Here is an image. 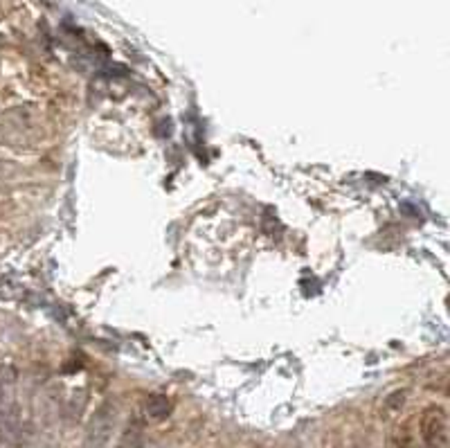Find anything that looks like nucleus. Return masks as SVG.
Returning <instances> with one entry per match:
<instances>
[{
	"instance_id": "nucleus-1",
	"label": "nucleus",
	"mask_w": 450,
	"mask_h": 448,
	"mask_svg": "<svg viewBox=\"0 0 450 448\" xmlns=\"http://www.w3.org/2000/svg\"><path fill=\"white\" fill-rule=\"evenodd\" d=\"M115 419H117V410L113 403H104L102 408H97V413L93 415L88 423L86 448H104L113 435Z\"/></svg>"
},
{
	"instance_id": "nucleus-4",
	"label": "nucleus",
	"mask_w": 450,
	"mask_h": 448,
	"mask_svg": "<svg viewBox=\"0 0 450 448\" xmlns=\"http://www.w3.org/2000/svg\"><path fill=\"white\" fill-rule=\"evenodd\" d=\"M169 410H172V406H169L167 396H162V394H153L147 401V406H144V413H147V417L153 421L165 419L169 415Z\"/></svg>"
},
{
	"instance_id": "nucleus-3",
	"label": "nucleus",
	"mask_w": 450,
	"mask_h": 448,
	"mask_svg": "<svg viewBox=\"0 0 450 448\" xmlns=\"http://www.w3.org/2000/svg\"><path fill=\"white\" fill-rule=\"evenodd\" d=\"M23 437V415L16 403H7L0 408V444L14 448Z\"/></svg>"
},
{
	"instance_id": "nucleus-2",
	"label": "nucleus",
	"mask_w": 450,
	"mask_h": 448,
	"mask_svg": "<svg viewBox=\"0 0 450 448\" xmlns=\"http://www.w3.org/2000/svg\"><path fill=\"white\" fill-rule=\"evenodd\" d=\"M421 435L428 448L448 446V417L442 408H428L421 419Z\"/></svg>"
}]
</instances>
